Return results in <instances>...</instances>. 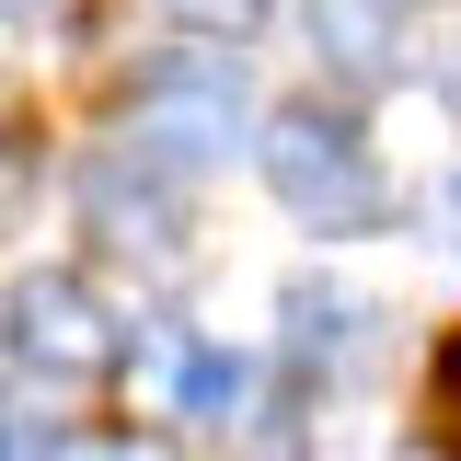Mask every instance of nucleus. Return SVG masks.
<instances>
[{"instance_id":"1","label":"nucleus","mask_w":461,"mask_h":461,"mask_svg":"<svg viewBox=\"0 0 461 461\" xmlns=\"http://www.w3.org/2000/svg\"><path fill=\"white\" fill-rule=\"evenodd\" d=\"M254 162H266V185H277V208L300 230H323V242H357V230L393 220V185H381V162H369V139H357L346 115H323V104L266 115Z\"/></svg>"},{"instance_id":"2","label":"nucleus","mask_w":461,"mask_h":461,"mask_svg":"<svg viewBox=\"0 0 461 461\" xmlns=\"http://www.w3.org/2000/svg\"><path fill=\"white\" fill-rule=\"evenodd\" d=\"M242 127H254V93H242V58L230 47H185L150 69V93H139V150L173 173L196 162H230L242 150Z\"/></svg>"},{"instance_id":"3","label":"nucleus","mask_w":461,"mask_h":461,"mask_svg":"<svg viewBox=\"0 0 461 461\" xmlns=\"http://www.w3.org/2000/svg\"><path fill=\"white\" fill-rule=\"evenodd\" d=\"M0 346H12V369L47 381V393L104 381V369H115V323H104V300L69 277V266H35V277L0 288Z\"/></svg>"},{"instance_id":"4","label":"nucleus","mask_w":461,"mask_h":461,"mask_svg":"<svg viewBox=\"0 0 461 461\" xmlns=\"http://www.w3.org/2000/svg\"><path fill=\"white\" fill-rule=\"evenodd\" d=\"M81 220H93V242L127 254V266H173V254H185L173 162H150V150H104V162L81 173Z\"/></svg>"},{"instance_id":"5","label":"nucleus","mask_w":461,"mask_h":461,"mask_svg":"<svg viewBox=\"0 0 461 461\" xmlns=\"http://www.w3.org/2000/svg\"><path fill=\"white\" fill-rule=\"evenodd\" d=\"M300 23H312V58L335 81H393L415 47V0H300Z\"/></svg>"},{"instance_id":"6","label":"nucleus","mask_w":461,"mask_h":461,"mask_svg":"<svg viewBox=\"0 0 461 461\" xmlns=\"http://www.w3.org/2000/svg\"><path fill=\"white\" fill-rule=\"evenodd\" d=\"M369 323H381V312H369V300H346V288H323V277L288 288V357H300V369H323V381L369 357Z\"/></svg>"},{"instance_id":"7","label":"nucleus","mask_w":461,"mask_h":461,"mask_svg":"<svg viewBox=\"0 0 461 461\" xmlns=\"http://www.w3.org/2000/svg\"><path fill=\"white\" fill-rule=\"evenodd\" d=\"M162 393H173V415L230 427V415H242V393H254V369H242L230 346H185V335H162Z\"/></svg>"},{"instance_id":"8","label":"nucleus","mask_w":461,"mask_h":461,"mask_svg":"<svg viewBox=\"0 0 461 461\" xmlns=\"http://www.w3.org/2000/svg\"><path fill=\"white\" fill-rule=\"evenodd\" d=\"M58 450V415H35V403L0 393V461H47Z\"/></svg>"},{"instance_id":"9","label":"nucleus","mask_w":461,"mask_h":461,"mask_svg":"<svg viewBox=\"0 0 461 461\" xmlns=\"http://www.w3.org/2000/svg\"><path fill=\"white\" fill-rule=\"evenodd\" d=\"M415 220H427V242H438V254L461 266V173H438V185L415 196Z\"/></svg>"},{"instance_id":"10","label":"nucleus","mask_w":461,"mask_h":461,"mask_svg":"<svg viewBox=\"0 0 461 461\" xmlns=\"http://www.w3.org/2000/svg\"><path fill=\"white\" fill-rule=\"evenodd\" d=\"M173 12H185L196 35H254V23H266V0H173Z\"/></svg>"},{"instance_id":"11","label":"nucleus","mask_w":461,"mask_h":461,"mask_svg":"<svg viewBox=\"0 0 461 461\" xmlns=\"http://www.w3.org/2000/svg\"><path fill=\"white\" fill-rule=\"evenodd\" d=\"M427 393H438V415H450V438H461V335L438 346V381H427Z\"/></svg>"},{"instance_id":"12","label":"nucleus","mask_w":461,"mask_h":461,"mask_svg":"<svg viewBox=\"0 0 461 461\" xmlns=\"http://www.w3.org/2000/svg\"><path fill=\"white\" fill-rule=\"evenodd\" d=\"M438 93H450V115H461V47H450V69H438Z\"/></svg>"},{"instance_id":"13","label":"nucleus","mask_w":461,"mask_h":461,"mask_svg":"<svg viewBox=\"0 0 461 461\" xmlns=\"http://www.w3.org/2000/svg\"><path fill=\"white\" fill-rule=\"evenodd\" d=\"M12 12H47V0H0V23H12Z\"/></svg>"}]
</instances>
